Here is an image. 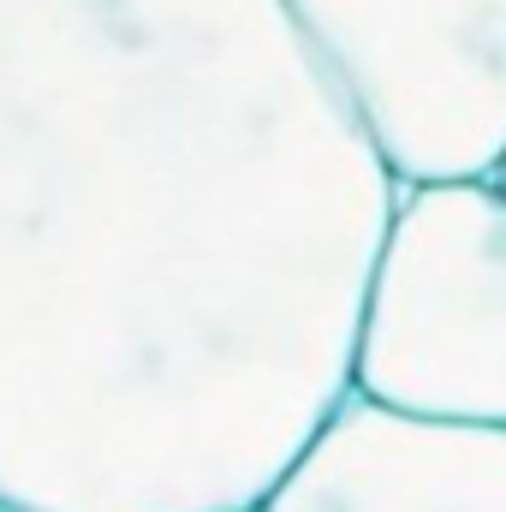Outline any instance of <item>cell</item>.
Returning a JSON list of instances; mask_svg holds the SVG:
<instances>
[{
  "mask_svg": "<svg viewBox=\"0 0 506 512\" xmlns=\"http://www.w3.org/2000/svg\"><path fill=\"white\" fill-rule=\"evenodd\" d=\"M262 512H506V429L429 423L352 393Z\"/></svg>",
  "mask_w": 506,
  "mask_h": 512,
  "instance_id": "cell-4",
  "label": "cell"
},
{
  "mask_svg": "<svg viewBox=\"0 0 506 512\" xmlns=\"http://www.w3.org/2000/svg\"><path fill=\"white\" fill-rule=\"evenodd\" d=\"M352 393L429 423L506 429V197L495 179L399 185Z\"/></svg>",
  "mask_w": 506,
  "mask_h": 512,
  "instance_id": "cell-2",
  "label": "cell"
},
{
  "mask_svg": "<svg viewBox=\"0 0 506 512\" xmlns=\"http://www.w3.org/2000/svg\"><path fill=\"white\" fill-rule=\"evenodd\" d=\"M495 185H501V197H506V155H501V167H495Z\"/></svg>",
  "mask_w": 506,
  "mask_h": 512,
  "instance_id": "cell-5",
  "label": "cell"
},
{
  "mask_svg": "<svg viewBox=\"0 0 506 512\" xmlns=\"http://www.w3.org/2000/svg\"><path fill=\"white\" fill-rule=\"evenodd\" d=\"M393 203L286 0H0V501L262 512Z\"/></svg>",
  "mask_w": 506,
  "mask_h": 512,
  "instance_id": "cell-1",
  "label": "cell"
},
{
  "mask_svg": "<svg viewBox=\"0 0 506 512\" xmlns=\"http://www.w3.org/2000/svg\"><path fill=\"white\" fill-rule=\"evenodd\" d=\"M286 12L399 185L495 179L506 0H286Z\"/></svg>",
  "mask_w": 506,
  "mask_h": 512,
  "instance_id": "cell-3",
  "label": "cell"
},
{
  "mask_svg": "<svg viewBox=\"0 0 506 512\" xmlns=\"http://www.w3.org/2000/svg\"><path fill=\"white\" fill-rule=\"evenodd\" d=\"M0 512H24V507H6V501H0Z\"/></svg>",
  "mask_w": 506,
  "mask_h": 512,
  "instance_id": "cell-6",
  "label": "cell"
}]
</instances>
